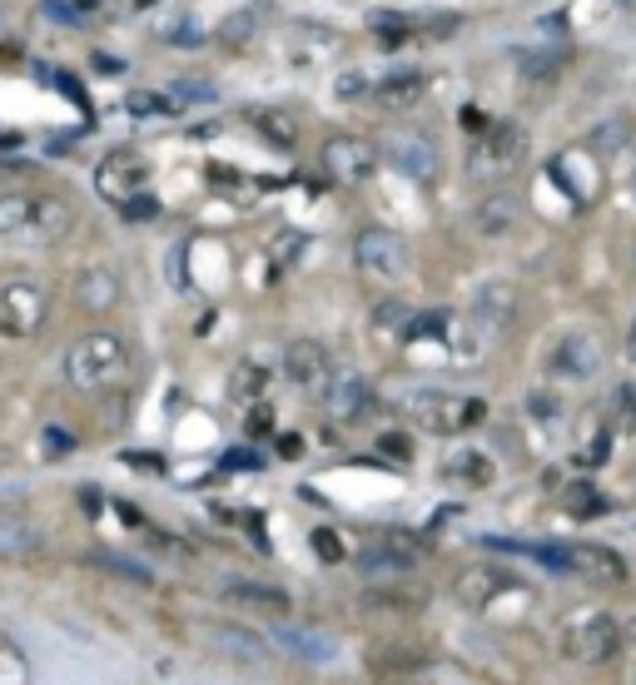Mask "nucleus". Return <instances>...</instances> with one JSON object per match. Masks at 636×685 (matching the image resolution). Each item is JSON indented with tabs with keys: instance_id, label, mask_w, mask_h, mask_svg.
I'll use <instances>...</instances> for the list:
<instances>
[{
	"instance_id": "5",
	"label": "nucleus",
	"mask_w": 636,
	"mask_h": 685,
	"mask_svg": "<svg viewBox=\"0 0 636 685\" xmlns=\"http://www.w3.org/2000/svg\"><path fill=\"white\" fill-rule=\"evenodd\" d=\"M453 591H458V601H463L467 611H477V616H493V622H502L512 601H522V606L532 601L528 587H518V581L507 577V571H493V567H467V571H458Z\"/></svg>"
},
{
	"instance_id": "7",
	"label": "nucleus",
	"mask_w": 636,
	"mask_h": 685,
	"mask_svg": "<svg viewBox=\"0 0 636 685\" xmlns=\"http://www.w3.org/2000/svg\"><path fill=\"white\" fill-rule=\"evenodd\" d=\"M95 189H100V199L125 209V204H135L150 189V160H144L140 150H130V144H119V150H109L105 160L95 164Z\"/></svg>"
},
{
	"instance_id": "24",
	"label": "nucleus",
	"mask_w": 636,
	"mask_h": 685,
	"mask_svg": "<svg viewBox=\"0 0 636 685\" xmlns=\"http://www.w3.org/2000/svg\"><path fill=\"white\" fill-rule=\"evenodd\" d=\"M41 552V532L31 522L0 516V557H35Z\"/></svg>"
},
{
	"instance_id": "14",
	"label": "nucleus",
	"mask_w": 636,
	"mask_h": 685,
	"mask_svg": "<svg viewBox=\"0 0 636 685\" xmlns=\"http://www.w3.org/2000/svg\"><path fill=\"white\" fill-rule=\"evenodd\" d=\"M562 571H577V577H592V581H606V587H616V581H626V561L616 557V552H606V546H562Z\"/></svg>"
},
{
	"instance_id": "18",
	"label": "nucleus",
	"mask_w": 636,
	"mask_h": 685,
	"mask_svg": "<svg viewBox=\"0 0 636 685\" xmlns=\"http://www.w3.org/2000/svg\"><path fill=\"white\" fill-rule=\"evenodd\" d=\"M269 641L279 646V651H289V655H299V661H309V665L328 661V655L338 651V646H334V636L299 631V626H289V622H284V616H274V631H269Z\"/></svg>"
},
{
	"instance_id": "8",
	"label": "nucleus",
	"mask_w": 636,
	"mask_h": 685,
	"mask_svg": "<svg viewBox=\"0 0 636 685\" xmlns=\"http://www.w3.org/2000/svg\"><path fill=\"white\" fill-rule=\"evenodd\" d=\"M522 154H528V135H522L518 125H487V135L473 144V174L477 179H502V174H512L522 164Z\"/></svg>"
},
{
	"instance_id": "20",
	"label": "nucleus",
	"mask_w": 636,
	"mask_h": 685,
	"mask_svg": "<svg viewBox=\"0 0 636 685\" xmlns=\"http://www.w3.org/2000/svg\"><path fill=\"white\" fill-rule=\"evenodd\" d=\"M209 646H219L224 655H234V661H244V665L269 661V641H259V636L244 631V626H209Z\"/></svg>"
},
{
	"instance_id": "19",
	"label": "nucleus",
	"mask_w": 636,
	"mask_h": 685,
	"mask_svg": "<svg viewBox=\"0 0 636 685\" xmlns=\"http://www.w3.org/2000/svg\"><path fill=\"white\" fill-rule=\"evenodd\" d=\"M512 313H518V289H512V283H483V289L473 293V318L483 323L487 333H502Z\"/></svg>"
},
{
	"instance_id": "23",
	"label": "nucleus",
	"mask_w": 636,
	"mask_h": 685,
	"mask_svg": "<svg viewBox=\"0 0 636 685\" xmlns=\"http://www.w3.org/2000/svg\"><path fill=\"white\" fill-rule=\"evenodd\" d=\"M373 333L378 342H413V309L408 303H378Z\"/></svg>"
},
{
	"instance_id": "2",
	"label": "nucleus",
	"mask_w": 636,
	"mask_h": 685,
	"mask_svg": "<svg viewBox=\"0 0 636 685\" xmlns=\"http://www.w3.org/2000/svg\"><path fill=\"white\" fill-rule=\"evenodd\" d=\"M125 373H130V342L119 333H80L66 348V378L80 393L115 387Z\"/></svg>"
},
{
	"instance_id": "10",
	"label": "nucleus",
	"mask_w": 636,
	"mask_h": 685,
	"mask_svg": "<svg viewBox=\"0 0 636 685\" xmlns=\"http://www.w3.org/2000/svg\"><path fill=\"white\" fill-rule=\"evenodd\" d=\"M354 264L363 268L368 279L393 283V279L408 274V244H403L393 229H363L358 244H354Z\"/></svg>"
},
{
	"instance_id": "22",
	"label": "nucleus",
	"mask_w": 636,
	"mask_h": 685,
	"mask_svg": "<svg viewBox=\"0 0 636 685\" xmlns=\"http://www.w3.org/2000/svg\"><path fill=\"white\" fill-rule=\"evenodd\" d=\"M423 90H428V80L418 76V70H393V76L378 80V105H389V109H408L423 100Z\"/></svg>"
},
{
	"instance_id": "37",
	"label": "nucleus",
	"mask_w": 636,
	"mask_h": 685,
	"mask_svg": "<svg viewBox=\"0 0 636 685\" xmlns=\"http://www.w3.org/2000/svg\"><path fill=\"white\" fill-rule=\"evenodd\" d=\"M383 448L398 452V457H408V442H403V438H383Z\"/></svg>"
},
{
	"instance_id": "40",
	"label": "nucleus",
	"mask_w": 636,
	"mask_h": 685,
	"mask_svg": "<svg viewBox=\"0 0 636 685\" xmlns=\"http://www.w3.org/2000/svg\"><path fill=\"white\" fill-rule=\"evenodd\" d=\"M632 199H636V170H632Z\"/></svg>"
},
{
	"instance_id": "3",
	"label": "nucleus",
	"mask_w": 636,
	"mask_h": 685,
	"mask_svg": "<svg viewBox=\"0 0 636 685\" xmlns=\"http://www.w3.org/2000/svg\"><path fill=\"white\" fill-rule=\"evenodd\" d=\"M408 418L418 422L423 432H438V438H463L473 432L477 422L487 418V403L483 397H467V393H438V387H418V393L403 397Z\"/></svg>"
},
{
	"instance_id": "12",
	"label": "nucleus",
	"mask_w": 636,
	"mask_h": 685,
	"mask_svg": "<svg viewBox=\"0 0 636 685\" xmlns=\"http://www.w3.org/2000/svg\"><path fill=\"white\" fill-rule=\"evenodd\" d=\"M378 170V144L368 140H328L324 144V174L334 184H368Z\"/></svg>"
},
{
	"instance_id": "16",
	"label": "nucleus",
	"mask_w": 636,
	"mask_h": 685,
	"mask_svg": "<svg viewBox=\"0 0 636 685\" xmlns=\"http://www.w3.org/2000/svg\"><path fill=\"white\" fill-rule=\"evenodd\" d=\"M597 368H602V348H597V338H587V333H571V338H562L557 353H552V373L571 378V383H587Z\"/></svg>"
},
{
	"instance_id": "27",
	"label": "nucleus",
	"mask_w": 636,
	"mask_h": 685,
	"mask_svg": "<svg viewBox=\"0 0 636 685\" xmlns=\"http://www.w3.org/2000/svg\"><path fill=\"white\" fill-rule=\"evenodd\" d=\"M31 681V655L21 651L15 636L0 631V685H25Z\"/></svg>"
},
{
	"instance_id": "28",
	"label": "nucleus",
	"mask_w": 636,
	"mask_h": 685,
	"mask_svg": "<svg viewBox=\"0 0 636 685\" xmlns=\"http://www.w3.org/2000/svg\"><path fill=\"white\" fill-rule=\"evenodd\" d=\"M448 477H453V483H467V487H487L493 483V462L483 457V452H458L453 462H448Z\"/></svg>"
},
{
	"instance_id": "38",
	"label": "nucleus",
	"mask_w": 636,
	"mask_h": 685,
	"mask_svg": "<svg viewBox=\"0 0 636 685\" xmlns=\"http://www.w3.org/2000/svg\"><path fill=\"white\" fill-rule=\"evenodd\" d=\"M622 641H626V646H636V616H632V622L622 626Z\"/></svg>"
},
{
	"instance_id": "1",
	"label": "nucleus",
	"mask_w": 636,
	"mask_h": 685,
	"mask_svg": "<svg viewBox=\"0 0 636 685\" xmlns=\"http://www.w3.org/2000/svg\"><path fill=\"white\" fill-rule=\"evenodd\" d=\"M76 209L60 194L45 189H11L0 194V244L11 248H50L70 234Z\"/></svg>"
},
{
	"instance_id": "39",
	"label": "nucleus",
	"mask_w": 636,
	"mask_h": 685,
	"mask_svg": "<svg viewBox=\"0 0 636 685\" xmlns=\"http://www.w3.org/2000/svg\"><path fill=\"white\" fill-rule=\"evenodd\" d=\"M80 11H100V5H105V0H76Z\"/></svg>"
},
{
	"instance_id": "9",
	"label": "nucleus",
	"mask_w": 636,
	"mask_h": 685,
	"mask_svg": "<svg viewBox=\"0 0 636 685\" xmlns=\"http://www.w3.org/2000/svg\"><path fill=\"white\" fill-rule=\"evenodd\" d=\"M334 353H328L324 342L313 338H293L289 348H284V378H289L293 387H299L303 397H324V387L334 383Z\"/></svg>"
},
{
	"instance_id": "4",
	"label": "nucleus",
	"mask_w": 636,
	"mask_h": 685,
	"mask_svg": "<svg viewBox=\"0 0 636 685\" xmlns=\"http://www.w3.org/2000/svg\"><path fill=\"white\" fill-rule=\"evenodd\" d=\"M622 651V622L606 611H571L562 626V655L577 665H606Z\"/></svg>"
},
{
	"instance_id": "13",
	"label": "nucleus",
	"mask_w": 636,
	"mask_h": 685,
	"mask_svg": "<svg viewBox=\"0 0 636 685\" xmlns=\"http://www.w3.org/2000/svg\"><path fill=\"white\" fill-rule=\"evenodd\" d=\"M224 601H229V606H239V611H248V616H269V622H274V616H289V606H293L284 587H269V581H244V577L229 581Z\"/></svg>"
},
{
	"instance_id": "30",
	"label": "nucleus",
	"mask_w": 636,
	"mask_h": 685,
	"mask_svg": "<svg viewBox=\"0 0 636 685\" xmlns=\"http://www.w3.org/2000/svg\"><path fill=\"white\" fill-rule=\"evenodd\" d=\"M567 512L571 516H602L606 512V497L597 492V487L577 483V487H567Z\"/></svg>"
},
{
	"instance_id": "25",
	"label": "nucleus",
	"mask_w": 636,
	"mask_h": 685,
	"mask_svg": "<svg viewBox=\"0 0 636 685\" xmlns=\"http://www.w3.org/2000/svg\"><path fill=\"white\" fill-rule=\"evenodd\" d=\"M358 567L373 571V577H403V571L418 567V557H408V552H398V546H373V552L358 557Z\"/></svg>"
},
{
	"instance_id": "35",
	"label": "nucleus",
	"mask_w": 636,
	"mask_h": 685,
	"mask_svg": "<svg viewBox=\"0 0 636 685\" xmlns=\"http://www.w3.org/2000/svg\"><path fill=\"white\" fill-rule=\"evenodd\" d=\"M368 95V80L363 76H338V100H358Z\"/></svg>"
},
{
	"instance_id": "33",
	"label": "nucleus",
	"mask_w": 636,
	"mask_h": 685,
	"mask_svg": "<svg viewBox=\"0 0 636 685\" xmlns=\"http://www.w3.org/2000/svg\"><path fill=\"white\" fill-rule=\"evenodd\" d=\"M264 387V368H254V363H244L234 373V397H254Z\"/></svg>"
},
{
	"instance_id": "11",
	"label": "nucleus",
	"mask_w": 636,
	"mask_h": 685,
	"mask_svg": "<svg viewBox=\"0 0 636 685\" xmlns=\"http://www.w3.org/2000/svg\"><path fill=\"white\" fill-rule=\"evenodd\" d=\"M378 160H389L398 174L428 184L432 174H438V144H432L423 129H398V135H389V140L378 144Z\"/></svg>"
},
{
	"instance_id": "26",
	"label": "nucleus",
	"mask_w": 636,
	"mask_h": 685,
	"mask_svg": "<svg viewBox=\"0 0 636 685\" xmlns=\"http://www.w3.org/2000/svg\"><path fill=\"white\" fill-rule=\"evenodd\" d=\"M518 70L528 80H552L562 70V50H557V45H522V50H518Z\"/></svg>"
},
{
	"instance_id": "17",
	"label": "nucleus",
	"mask_w": 636,
	"mask_h": 685,
	"mask_svg": "<svg viewBox=\"0 0 636 685\" xmlns=\"http://www.w3.org/2000/svg\"><path fill=\"white\" fill-rule=\"evenodd\" d=\"M518 194L512 189H497V194H483L477 199V209H473V229L483 239H502V234H512V224H518Z\"/></svg>"
},
{
	"instance_id": "6",
	"label": "nucleus",
	"mask_w": 636,
	"mask_h": 685,
	"mask_svg": "<svg viewBox=\"0 0 636 685\" xmlns=\"http://www.w3.org/2000/svg\"><path fill=\"white\" fill-rule=\"evenodd\" d=\"M50 318V293L31 279H11L0 283V338L5 342H25L45 328Z\"/></svg>"
},
{
	"instance_id": "32",
	"label": "nucleus",
	"mask_w": 636,
	"mask_h": 685,
	"mask_svg": "<svg viewBox=\"0 0 636 685\" xmlns=\"http://www.w3.org/2000/svg\"><path fill=\"white\" fill-rule=\"evenodd\" d=\"M616 428L636 432V387H622V393H616Z\"/></svg>"
},
{
	"instance_id": "36",
	"label": "nucleus",
	"mask_w": 636,
	"mask_h": 685,
	"mask_svg": "<svg viewBox=\"0 0 636 685\" xmlns=\"http://www.w3.org/2000/svg\"><path fill=\"white\" fill-rule=\"evenodd\" d=\"M95 70H105V76H119L125 65H119V60H109V55H95Z\"/></svg>"
},
{
	"instance_id": "31",
	"label": "nucleus",
	"mask_w": 636,
	"mask_h": 685,
	"mask_svg": "<svg viewBox=\"0 0 636 685\" xmlns=\"http://www.w3.org/2000/svg\"><path fill=\"white\" fill-rule=\"evenodd\" d=\"M309 542H313V552H319L324 561H344V557H348L344 542H338V532H328V526H319V532H313Z\"/></svg>"
},
{
	"instance_id": "34",
	"label": "nucleus",
	"mask_w": 636,
	"mask_h": 685,
	"mask_svg": "<svg viewBox=\"0 0 636 685\" xmlns=\"http://www.w3.org/2000/svg\"><path fill=\"white\" fill-rule=\"evenodd\" d=\"M170 100H164V95H135L130 100V115H170Z\"/></svg>"
},
{
	"instance_id": "15",
	"label": "nucleus",
	"mask_w": 636,
	"mask_h": 685,
	"mask_svg": "<svg viewBox=\"0 0 636 685\" xmlns=\"http://www.w3.org/2000/svg\"><path fill=\"white\" fill-rule=\"evenodd\" d=\"M324 403L338 422H354L373 407V383L363 373H334V383L324 387Z\"/></svg>"
},
{
	"instance_id": "29",
	"label": "nucleus",
	"mask_w": 636,
	"mask_h": 685,
	"mask_svg": "<svg viewBox=\"0 0 636 685\" xmlns=\"http://www.w3.org/2000/svg\"><path fill=\"white\" fill-rule=\"evenodd\" d=\"M254 125L269 135V144H279V150H293V140H299V125H293V115H284V109H254Z\"/></svg>"
},
{
	"instance_id": "21",
	"label": "nucleus",
	"mask_w": 636,
	"mask_h": 685,
	"mask_svg": "<svg viewBox=\"0 0 636 685\" xmlns=\"http://www.w3.org/2000/svg\"><path fill=\"white\" fill-rule=\"evenodd\" d=\"M76 303L80 309H90V313H100V309H115L119 303V279L109 274V268H100V264H90L85 274L76 279Z\"/></svg>"
}]
</instances>
